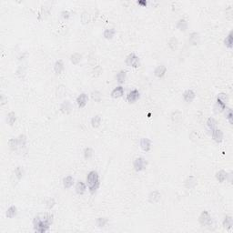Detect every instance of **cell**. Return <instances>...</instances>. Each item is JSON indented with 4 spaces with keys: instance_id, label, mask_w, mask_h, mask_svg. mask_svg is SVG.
<instances>
[{
    "instance_id": "1",
    "label": "cell",
    "mask_w": 233,
    "mask_h": 233,
    "mask_svg": "<svg viewBox=\"0 0 233 233\" xmlns=\"http://www.w3.org/2000/svg\"><path fill=\"white\" fill-rule=\"evenodd\" d=\"M87 183L89 192L91 194H94L98 189V186H99V177H98V174L97 171L93 170V171H90L87 174Z\"/></svg>"
},
{
    "instance_id": "2",
    "label": "cell",
    "mask_w": 233,
    "mask_h": 233,
    "mask_svg": "<svg viewBox=\"0 0 233 233\" xmlns=\"http://www.w3.org/2000/svg\"><path fill=\"white\" fill-rule=\"evenodd\" d=\"M33 224H34V228H35V230L38 231V232H40V233H44L48 230L49 229V226L48 223L45 222L40 216H37L34 218V220H33Z\"/></svg>"
},
{
    "instance_id": "3",
    "label": "cell",
    "mask_w": 233,
    "mask_h": 233,
    "mask_svg": "<svg viewBox=\"0 0 233 233\" xmlns=\"http://www.w3.org/2000/svg\"><path fill=\"white\" fill-rule=\"evenodd\" d=\"M126 64L129 67H132L137 68V67H139V57L136 55V54L131 53L126 58Z\"/></svg>"
},
{
    "instance_id": "4",
    "label": "cell",
    "mask_w": 233,
    "mask_h": 233,
    "mask_svg": "<svg viewBox=\"0 0 233 233\" xmlns=\"http://www.w3.org/2000/svg\"><path fill=\"white\" fill-rule=\"evenodd\" d=\"M199 221H200V223L201 224L202 226H210L211 224V222H212L210 213L207 210L202 211L200 218H199Z\"/></svg>"
},
{
    "instance_id": "5",
    "label": "cell",
    "mask_w": 233,
    "mask_h": 233,
    "mask_svg": "<svg viewBox=\"0 0 233 233\" xmlns=\"http://www.w3.org/2000/svg\"><path fill=\"white\" fill-rule=\"evenodd\" d=\"M133 166H134V168H135L136 171H141V170H143L146 166H147V161L145 160V158H135V160H134V162H133Z\"/></svg>"
},
{
    "instance_id": "6",
    "label": "cell",
    "mask_w": 233,
    "mask_h": 233,
    "mask_svg": "<svg viewBox=\"0 0 233 233\" xmlns=\"http://www.w3.org/2000/svg\"><path fill=\"white\" fill-rule=\"evenodd\" d=\"M87 101H88V97L86 93H81L77 98V104L80 109L84 107L87 105Z\"/></svg>"
},
{
    "instance_id": "7",
    "label": "cell",
    "mask_w": 233,
    "mask_h": 233,
    "mask_svg": "<svg viewBox=\"0 0 233 233\" xmlns=\"http://www.w3.org/2000/svg\"><path fill=\"white\" fill-rule=\"evenodd\" d=\"M140 97V94L139 92V90H137V89H134V90L130 91L128 96H127V100L129 102V103H134V102H136L139 98Z\"/></svg>"
},
{
    "instance_id": "8",
    "label": "cell",
    "mask_w": 233,
    "mask_h": 233,
    "mask_svg": "<svg viewBox=\"0 0 233 233\" xmlns=\"http://www.w3.org/2000/svg\"><path fill=\"white\" fill-rule=\"evenodd\" d=\"M212 139L217 143H220L223 139V133L220 129H215L212 130Z\"/></svg>"
},
{
    "instance_id": "9",
    "label": "cell",
    "mask_w": 233,
    "mask_h": 233,
    "mask_svg": "<svg viewBox=\"0 0 233 233\" xmlns=\"http://www.w3.org/2000/svg\"><path fill=\"white\" fill-rule=\"evenodd\" d=\"M160 198H161V195L157 190L150 192L149 195H148V200H149L150 203H157V202H158Z\"/></svg>"
},
{
    "instance_id": "10",
    "label": "cell",
    "mask_w": 233,
    "mask_h": 233,
    "mask_svg": "<svg viewBox=\"0 0 233 233\" xmlns=\"http://www.w3.org/2000/svg\"><path fill=\"white\" fill-rule=\"evenodd\" d=\"M140 147L143 151L148 152L151 148V141L148 139H141L140 140Z\"/></svg>"
},
{
    "instance_id": "11",
    "label": "cell",
    "mask_w": 233,
    "mask_h": 233,
    "mask_svg": "<svg viewBox=\"0 0 233 233\" xmlns=\"http://www.w3.org/2000/svg\"><path fill=\"white\" fill-rule=\"evenodd\" d=\"M60 110L62 113L64 114H68L71 112L72 110V106H71V103L67 100V101H64L63 103L61 104V107H60Z\"/></svg>"
},
{
    "instance_id": "12",
    "label": "cell",
    "mask_w": 233,
    "mask_h": 233,
    "mask_svg": "<svg viewBox=\"0 0 233 233\" xmlns=\"http://www.w3.org/2000/svg\"><path fill=\"white\" fill-rule=\"evenodd\" d=\"M124 95V88L121 86L116 87V88L113 89V91L111 92V97L113 98H119L121 97Z\"/></svg>"
},
{
    "instance_id": "13",
    "label": "cell",
    "mask_w": 233,
    "mask_h": 233,
    "mask_svg": "<svg viewBox=\"0 0 233 233\" xmlns=\"http://www.w3.org/2000/svg\"><path fill=\"white\" fill-rule=\"evenodd\" d=\"M166 71H167L166 67L163 66V65H160V66H158V67H156V69H155V71H154V75H155L157 77L160 78V77H162L166 74Z\"/></svg>"
},
{
    "instance_id": "14",
    "label": "cell",
    "mask_w": 233,
    "mask_h": 233,
    "mask_svg": "<svg viewBox=\"0 0 233 233\" xmlns=\"http://www.w3.org/2000/svg\"><path fill=\"white\" fill-rule=\"evenodd\" d=\"M226 105L225 103H223L222 101H220L219 98H217L216 100V104L214 106V112L215 113H220L221 111H223L224 109H226Z\"/></svg>"
},
{
    "instance_id": "15",
    "label": "cell",
    "mask_w": 233,
    "mask_h": 233,
    "mask_svg": "<svg viewBox=\"0 0 233 233\" xmlns=\"http://www.w3.org/2000/svg\"><path fill=\"white\" fill-rule=\"evenodd\" d=\"M183 98H184V100L186 102H191L194 98H195V93L193 90H190V89H189V90H187L183 93Z\"/></svg>"
},
{
    "instance_id": "16",
    "label": "cell",
    "mask_w": 233,
    "mask_h": 233,
    "mask_svg": "<svg viewBox=\"0 0 233 233\" xmlns=\"http://www.w3.org/2000/svg\"><path fill=\"white\" fill-rule=\"evenodd\" d=\"M64 63H63V61H62L61 59L58 60L56 63H55V66H54V70H55V72L56 74H60L62 71L64 70Z\"/></svg>"
},
{
    "instance_id": "17",
    "label": "cell",
    "mask_w": 233,
    "mask_h": 233,
    "mask_svg": "<svg viewBox=\"0 0 233 233\" xmlns=\"http://www.w3.org/2000/svg\"><path fill=\"white\" fill-rule=\"evenodd\" d=\"M74 184V178L73 177H71V176H67L66 178H64V180H63V186L65 189H69V188H71L73 186Z\"/></svg>"
},
{
    "instance_id": "18",
    "label": "cell",
    "mask_w": 233,
    "mask_h": 233,
    "mask_svg": "<svg viewBox=\"0 0 233 233\" xmlns=\"http://www.w3.org/2000/svg\"><path fill=\"white\" fill-rule=\"evenodd\" d=\"M189 41H190V43L191 45H193V46H196V45H198L200 43V35L197 33V32L191 33Z\"/></svg>"
},
{
    "instance_id": "19",
    "label": "cell",
    "mask_w": 233,
    "mask_h": 233,
    "mask_svg": "<svg viewBox=\"0 0 233 233\" xmlns=\"http://www.w3.org/2000/svg\"><path fill=\"white\" fill-rule=\"evenodd\" d=\"M86 191V185L82 181H78L76 185V192L78 195H82Z\"/></svg>"
},
{
    "instance_id": "20",
    "label": "cell",
    "mask_w": 233,
    "mask_h": 233,
    "mask_svg": "<svg viewBox=\"0 0 233 233\" xmlns=\"http://www.w3.org/2000/svg\"><path fill=\"white\" fill-rule=\"evenodd\" d=\"M227 177H228V174L224 171V170H220V171H218L216 173V178L218 180V181L220 182V183L225 181L227 180Z\"/></svg>"
},
{
    "instance_id": "21",
    "label": "cell",
    "mask_w": 233,
    "mask_h": 233,
    "mask_svg": "<svg viewBox=\"0 0 233 233\" xmlns=\"http://www.w3.org/2000/svg\"><path fill=\"white\" fill-rule=\"evenodd\" d=\"M232 226H233V220H232V218L230 216L225 217V219H224V220H223V227H224V229H230Z\"/></svg>"
},
{
    "instance_id": "22",
    "label": "cell",
    "mask_w": 233,
    "mask_h": 233,
    "mask_svg": "<svg viewBox=\"0 0 233 233\" xmlns=\"http://www.w3.org/2000/svg\"><path fill=\"white\" fill-rule=\"evenodd\" d=\"M16 212H17L16 207H15V206H11V207H9L7 209L6 213V216L7 218H9V219H12L16 215Z\"/></svg>"
},
{
    "instance_id": "23",
    "label": "cell",
    "mask_w": 233,
    "mask_h": 233,
    "mask_svg": "<svg viewBox=\"0 0 233 233\" xmlns=\"http://www.w3.org/2000/svg\"><path fill=\"white\" fill-rule=\"evenodd\" d=\"M82 56L79 53H74L70 56V61L72 62L74 65H77L80 61H81Z\"/></svg>"
},
{
    "instance_id": "24",
    "label": "cell",
    "mask_w": 233,
    "mask_h": 233,
    "mask_svg": "<svg viewBox=\"0 0 233 233\" xmlns=\"http://www.w3.org/2000/svg\"><path fill=\"white\" fill-rule=\"evenodd\" d=\"M196 184H197V180H195V178L192 177V176L188 178V180L185 182V185H186V187L188 188V189H192V188H194L196 186Z\"/></svg>"
},
{
    "instance_id": "25",
    "label": "cell",
    "mask_w": 233,
    "mask_h": 233,
    "mask_svg": "<svg viewBox=\"0 0 233 233\" xmlns=\"http://www.w3.org/2000/svg\"><path fill=\"white\" fill-rule=\"evenodd\" d=\"M232 35H233V32L230 31L229 34L228 35V37L224 39V45L228 48H232V46H233V40H232Z\"/></svg>"
},
{
    "instance_id": "26",
    "label": "cell",
    "mask_w": 233,
    "mask_h": 233,
    "mask_svg": "<svg viewBox=\"0 0 233 233\" xmlns=\"http://www.w3.org/2000/svg\"><path fill=\"white\" fill-rule=\"evenodd\" d=\"M177 28H178L180 31H186L188 29V22L185 19L178 20L177 23Z\"/></svg>"
},
{
    "instance_id": "27",
    "label": "cell",
    "mask_w": 233,
    "mask_h": 233,
    "mask_svg": "<svg viewBox=\"0 0 233 233\" xmlns=\"http://www.w3.org/2000/svg\"><path fill=\"white\" fill-rule=\"evenodd\" d=\"M115 33H116V30L115 28H109V29H106L104 31V37L105 38L107 39H112L113 37L115 36Z\"/></svg>"
},
{
    "instance_id": "28",
    "label": "cell",
    "mask_w": 233,
    "mask_h": 233,
    "mask_svg": "<svg viewBox=\"0 0 233 233\" xmlns=\"http://www.w3.org/2000/svg\"><path fill=\"white\" fill-rule=\"evenodd\" d=\"M126 77H127V72L124 70H121L118 73V75H116V80H118V82L119 84H122L124 83L125 79H126Z\"/></svg>"
},
{
    "instance_id": "29",
    "label": "cell",
    "mask_w": 233,
    "mask_h": 233,
    "mask_svg": "<svg viewBox=\"0 0 233 233\" xmlns=\"http://www.w3.org/2000/svg\"><path fill=\"white\" fill-rule=\"evenodd\" d=\"M101 123V116L99 115H97L95 116H93L91 119V125L93 128H97L99 127V125Z\"/></svg>"
},
{
    "instance_id": "30",
    "label": "cell",
    "mask_w": 233,
    "mask_h": 233,
    "mask_svg": "<svg viewBox=\"0 0 233 233\" xmlns=\"http://www.w3.org/2000/svg\"><path fill=\"white\" fill-rule=\"evenodd\" d=\"M16 120V114L15 112H10V113H8L7 115V118H6V121L7 123L10 125V126H13V125L15 124Z\"/></svg>"
},
{
    "instance_id": "31",
    "label": "cell",
    "mask_w": 233,
    "mask_h": 233,
    "mask_svg": "<svg viewBox=\"0 0 233 233\" xmlns=\"http://www.w3.org/2000/svg\"><path fill=\"white\" fill-rule=\"evenodd\" d=\"M8 146H9V148L13 150H16L17 148V147H18V139H11L8 140Z\"/></svg>"
},
{
    "instance_id": "32",
    "label": "cell",
    "mask_w": 233,
    "mask_h": 233,
    "mask_svg": "<svg viewBox=\"0 0 233 233\" xmlns=\"http://www.w3.org/2000/svg\"><path fill=\"white\" fill-rule=\"evenodd\" d=\"M80 19H81V23L83 25H87L89 23V21H90V15H89L87 12H83L81 15V17H80Z\"/></svg>"
},
{
    "instance_id": "33",
    "label": "cell",
    "mask_w": 233,
    "mask_h": 233,
    "mask_svg": "<svg viewBox=\"0 0 233 233\" xmlns=\"http://www.w3.org/2000/svg\"><path fill=\"white\" fill-rule=\"evenodd\" d=\"M207 126L212 131L213 129H216V127H217V121L215 120L213 118H210L208 119V121H207Z\"/></svg>"
},
{
    "instance_id": "34",
    "label": "cell",
    "mask_w": 233,
    "mask_h": 233,
    "mask_svg": "<svg viewBox=\"0 0 233 233\" xmlns=\"http://www.w3.org/2000/svg\"><path fill=\"white\" fill-rule=\"evenodd\" d=\"M66 93V87L64 85H60L58 87V89H57V96L58 97H63Z\"/></svg>"
},
{
    "instance_id": "35",
    "label": "cell",
    "mask_w": 233,
    "mask_h": 233,
    "mask_svg": "<svg viewBox=\"0 0 233 233\" xmlns=\"http://www.w3.org/2000/svg\"><path fill=\"white\" fill-rule=\"evenodd\" d=\"M15 175L17 178V180H21V178H22V177L24 175V171H23V168L20 166L16 168V169H15Z\"/></svg>"
},
{
    "instance_id": "36",
    "label": "cell",
    "mask_w": 233,
    "mask_h": 233,
    "mask_svg": "<svg viewBox=\"0 0 233 233\" xmlns=\"http://www.w3.org/2000/svg\"><path fill=\"white\" fill-rule=\"evenodd\" d=\"M107 222H109V220L107 218H98L96 221L97 227H105Z\"/></svg>"
},
{
    "instance_id": "37",
    "label": "cell",
    "mask_w": 233,
    "mask_h": 233,
    "mask_svg": "<svg viewBox=\"0 0 233 233\" xmlns=\"http://www.w3.org/2000/svg\"><path fill=\"white\" fill-rule=\"evenodd\" d=\"M168 47L172 50H175L178 47V39L176 38H171L168 41Z\"/></svg>"
},
{
    "instance_id": "38",
    "label": "cell",
    "mask_w": 233,
    "mask_h": 233,
    "mask_svg": "<svg viewBox=\"0 0 233 233\" xmlns=\"http://www.w3.org/2000/svg\"><path fill=\"white\" fill-rule=\"evenodd\" d=\"M94 151L91 148H86L84 150V157L86 159H89L92 156H93Z\"/></svg>"
},
{
    "instance_id": "39",
    "label": "cell",
    "mask_w": 233,
    "mask_h": 233,
    "mask_svg": "<svg viewBox=\"0 0 233 233\" xmlns=\"http://www.w3.org/2000/svg\"><path fill=\"white\" fill-rule=\"evenodd\" d=\"M181 116H182V114L180 111H175L172 113V120L173 122H178L180 119H181Z\"/></svg>"
},
{
    "instance_id": "40",
    "label": "cell",
    "mask_w": 233,
    "mask_h": 233,
    "mask_svg": "<svg viewBox=\"0 0 233 233\" xmlns=\"http://www.w3.org/2000/svg\"><path fill=\"white\" fill-rule=\"evenodd\" d=\"M92 99L95 100L96 102H100L101 100V93L99 91H93L91 93Z\"/></svg>"
},
{
    "instance_id": "41",
    "label": "cell",
    "mask_w": 233,
    "mask_h": 233,
    "mask_svg": "<svg viewBox=\"0 0 233 233\" xmlns=\"http://www.w3.org/2000/svg\"><path fill=\"white\" fill-rule=\"evenodd\" d=\"M17 139H18V145L19 147H25L26 146V137L25 135H20L18 138H17Z\"/></svg>"
},
{
    "instance_id": "42",
    "label": "cell",
    "mask_w": 233,
    "mask_h": 233,
    "mask_svg": "<svg viewBox=\"0 0 233 233\" xmlns=\"http://www.w3.org/2000/svg\"><path fill=\"white\" fill-rule=\"evenodd\" d=\"M217 98H219L220 101H222L223 103H225V104H227V102L229 100V97H228L227 94H225V93H220V94H219V96H218Z\"/></svg>"
},
{
    "instance_id": "43",
    "label": "cell",
    "mask_w": 233,
    "mask_h": 233,
    "mask_svg": "<svg viewBox=\"0 0 233 233\" xmlns=\"http://www.w3.org/2000/svg\"><path fill=\"white\" fill-rule=\"evenodd\" d=\"M55 204H56V201H55V200H54L53 198H50V199H48V201L46 202V205H47V208L48 209V210H51L54 206H55Z\"/></svg>"
},
{
    "instance_id": "44",
    "label": "cell",
    "mask_w": 233,
    "mask_h": 233,
    "mask_svg": "<svg viewBox=\"0 0 233 233\" xmlns=\"http://www.w3.org/2000/svg\"><path fill=\"white\" fill-rule=\"evenodd\" d=\"M225 116H226V119L229 121V123L232 125L233 124V122H232V110L230 109H227V110H226V114H225Z\"/></svg>"
},
{
    "instance_id": "45",
    "label": "cell",
    "mask_w": 233,
    "mask_h": 233,
    "mask_svg": "<svg viewBox=\"0 0 233 233\" xmlns=\"http://www.w3.org/2000/svg\"><path fill=\"white\" fill-rule=\"evenodd\" d=\"M61 16H62V17H63L64 19H67L69 17V16H70V13L68 11H63L61 13Z\"/></svg>"
},
{
    "instance_id": "46",
    "label": "cell",
    "mask_w": 233,
    "mask_h": 233,
    "mask_svg": "<svg viewBox=\"0 0 233 233\" xmlns=\"http://www.w3.org/2000/svg\"><path fill=\"white\" fill-rule=\"evenodd\" d=\"M138 4H139V5H141V6H146L147 4H148V2H147V1H138Z\"/></svg>"
}]
</instances>
